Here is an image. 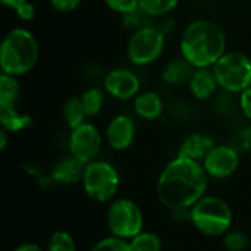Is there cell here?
<instances>
[{
    "label": "cell",
    "instance_id": "obj_1",
    "mask_svg": "<svg viewBox=\"0 0 251 251\" xmlns=\"http://www.w3.org/2000/svg\"><path fill=\"white\" fill-rule=\"evenodd\" d=\"M209 176L200 162L176 154L160 172L156 193L157 199L169 210L191 209L206 196Z\"/></svg>",
    "mask_w": 251,
    "mask_h": 251
},
{
    "label": "cell",
    "instance_id": "obj_2",
    "mask_svg": "<svg viewBox=\"0 0 251 251\" xmlns=\"http://www.w3.org/2000/svg\"><path fill=\"white\" fill-rule=\"evenodd\" d=\"M225 34L212 21L191 22L181 37L182 57L197 69L215 65L225 54Z\"/></svg>",
    "mask_w": 251,
    "mask_h": 251
},
{
    "label": "cell",
    "instance_id": "obj_3",
    "mask_svg": "<svg viewBox=\"0 0 251 251\" xmlns=\"http://www.w3.org/2000/svg\"><path fill=\"white\" fill-rule=\"evenodd\" d=\"M38 60V43L35 37L24 29L15 28L6 34L0 49V65L3 74L24 75L29 72Z\"/></svg>",
    "mask_w": 251,
    "mask_h": 251
},
{
    "label": "cell",
    "instance_id": "obj_4",
    "mask_svg": "<svg viewBox=\"0 0 251 251\" xmlns=\"http://www.w3.org/2000/svg\"><path fill=\"white\" fill-rule=\"evenodd\" d=\"M232 209L221 197L204 196L191 207V224L206 237H224L232 226Z\"/></svg>",
    "mask_w": 251,
    "mask_h": 251
},
{
    "label": "cell",
    "instance_id": "obj_5",
    "mask_svg": "<svg viewBox=\"0 0 251 251\" xmlns=\"http://www.w3.org/2000/svg\"><path fill=\"white\" fill-rule=\"evenodd\" d=\"M119 174L109 162L96 159L85 166L82 188L91 200L97 203L112 201L119 190Z\"/></svg>",
    "mask_w": 251,
    "mask_h": 251
},
{
    "label": "cell",
    "instance_id": "obj_6",
    "mask_svg": "<svg viewBox=\"0 0 251 251\" xmlns=\"http://www.w3.org/2000/svg\"><path fill=\"white\" fill-rule=\"evenodd\" d=\"M106 224L110 235L131 240L143 232L144 216L138 204L129 199L112 200L106 212Z\"/></svg>",
    "mask_w": 251,
    "mask_h": 251
},
{
    "label": "cell",
    "instance_id": "obj_7",
    "mask_svg": "<svg viewBox=\"0 0 251 251\" xmlns=\"http://www.w3.org/2000/svg\"><path fill=\"white\" fill-rule=\"evenodd\" d=\"M218 85L228 93H243L251 87V60L243 53H225L215 65Z\"/></svg>",
    "mask_w": 251,
    "mask_h": 251
},
{
    "label": "cell",
    "instance_id": "obj_8",
    "mask_svg": "<svg viewBox=\"0 0 251 251\" xmlns=\"http://www.w3.org/2000/svg\"><path fill=\"white\" fill-rule=\"evenodd\" d=\"M165 34L157 26L137 29L128 43V57L134 65L143 66L154 62L163 51Z\"/></svg>",
    "mask_w": 251,
    "mask_h": 251
},
{
    "label": "cell",
    "instance_id": "obj_9",
    "mask_svg": "<svg viewBox=\"0 0 251 251\" xmlns=\"http://www.w3.org/2000/svg\"><path fill=\"white\" fill-rule=\"evenodd\" d=\"M103 144V137L100 131L90 122L71 129L69 135V154L88 165L97 159Z\"/></svg>",
    "mask_w": 251,
    "mask_h": 251
},
{
    "label": "cell",
    "instance_id": "obj_10",
    "mask_svg": "<svg viewBox=\"0 0 251 251\" xmlns=\"http://www.w3.org/2000/svg\"><path fill=\"white\" fill-rule=\"evenodd\" d=\"M209 178L225 179L234 175L240 166V151L232 146H215L201 162Z\"/></svg>",
    "mask_w": 251,
    "mask_h": 251
},
{
    "label": "cell",
    "instance_id": "obj_11",
    "mask_svg": "<svg viewBox=\"0 0 251 251\" xmlns=\"http://www.w3.org/2000/svg\"><path fill=\"white\" fill-rule=\"evenodd\" d=\"M104 90L118 100H129L140 91V79L131 71L113 69L104 78Z\"/></svg>",
    "mask_w": 251,
    "mask_h": 251
},
{
    "label": "cell",
    "instance_id": "obj_12",
    "mask_svg": "<svg viewBox=\"0 0 251 251\" xmlns=\"http://www.w3.org/2000/svg\"><path fill=\"white\" fill-rule=\"evenodd\" d=\"M135 138V124L126 115L115 116L106 128V141L110 149L124 151L129 149Z\"/></svg>",
    "mask_w": 251,
    "mask_h": 251
},
{
    "label": "cell",
    "instance_id": "obj_13",
    "mask_svg": "<svg viewBox=\"0 0 251 251\" xmlns=\"http://www.w3.org/2000/svg\"><path fill=\"white\" fill-rule=\"evenodd\" d=\"M85 163L74 157L72 154L63 156L51 168V179L62 185H71L82 182L85 172Z\"/></svg>",
    "mask_w": 251,
    "mask_h": 251
},
{
    "label": "cell",
    "instance_id": "obj_14",
    "mask_svg": "<svg viewBox=\"0 0 251 251\" xmlns=\"http://www.w3.org/2000/svg\"><path fill=\"white\" fill-rule=\"evenodd\" d=\"M215 146L216 144L210 135L203 134V132H194V134H190L181 143L179 150H178V156L201 163Z\"/></svg>",
    "mask_w": 251,
    "mask_h": 251
},
{
    "label": "cell",
    "instance_id": "obj_15",
    "mask_svg": "<svg viewBox=\"0 0 251 251\" xmlns=\"http://www.w3.org/2000/svg\"><path fill=\"white\" fill-rule=\"evenodd\" d=\"M218 81L213 74V69L209 68H200L196 69L191 79H190V90L193 96L199 100H206L212 97V94L216 91Z\"/></svg>",
    "mask_w": 251,
    "mask_h": 251
},
{
    "label": "cell",
    "instance_id": "obj_16",
    "mask_svg": "<svg viewBox=\"0 0 251 251\" xmlns=\"http://www.w3.org/2000/svg\"><path fill=\"white\" fill-rule=\"evenodd\" d=\"M135 113L147 121H154L157 119L162 112H163V103L162 99L157 93L147 91L140 96H137L135 103H134Z\"/></svg>",
    "mask_w": 251,
    "mask_h": 251
},
{
    "label": "cell",
    "instance_id": "obj_17",
    "mask_svg": "<svg viewBox=\"0 0 251 251\" xmlns=\"http://www.w3.org/2000/svg\"><path fill=\"white\" fill-rule=\"evenodd\" d=\"M32 124V119L29 115L21 113L16 106L13 104H4L0 106V125L1 129L7 132H19L25 128H28Z\"/></svg>",
    "mask_w": 251,
    "mask_h": 251
},
{
    "label": "cell",
    "instance_id": "obj_18",
    "mask_svg": "<svg viewBox=\"0 0 251 251\" xmlns=\"http://www.w3.org/2000/svg\"><path fill=\"white\" fill-rule=\"evenodd\" d=\"M193 74H194V66L184 57H178L171 60L165 66L162 72V78L168 84H181L187 79H191Z\"/></svg>",
    "mask_w": 251,
    "mask_h": 251
},
{
    "label": "cell",
    "instance_id": "obj_19",
    "mask_svg": "<svg viewBox=\"0 0 251 251\" xmlns=\"http://www.w3.org/2000/svg\"><path fill=\"white\" fill-rule=\"evenodd\" d=\"M63 118L66 121V125L71 129H75L79 125L85 124V118H88V116L85 115V110L82 107L79 97H71L66 100V103L63 106Z\"/></svg>",
    "mask_w": 251,
    "mask_h": 251
},
{
    "label": "cell",
    "instance_id": "obj_20",
    "mask_svg": "<svg viewBox=\"0 0 251 251\" xmlns=\"http://www.w3.org/2000/svg\"><path fill=\"white\" fill-rule=\"evenodd\" d=\"M21 96V84L13 75L1 74L0 76V106L16 104Z\"/></svg>",
    "mask_w": 251,
    "mask_h": 251
},
{
    "label": "cell",
    "instance_id": "obj_21",
    "mask_svg": "<svg viewBox=\"0 0 251 251\" xmlns=\"http://www.w3.org/2000/svg\"><path fill=\"white\" fill-rule=\"evenodd\" d=\"M131 251H160L162 240L157 234L150 231H143L129 240Z\"/></svg>",
    "mask_w": 251,
    "mask_h": 251
},
{
    "label": "cell",
    "instance_id": "obj_22",
    "mask_svg": "<svg viewBox=\"0 0 251 251\" xmlns=\"http://www.w3.org/2000/svg\"><path fill=\"white\" fill-rule=\"evenodd\" d=\"M79 99H81L82 107L85 110V115L87 116H96L100 113V110L103 107L104 93L100 88L93 87V88H88Z\"/></svg>",
    "mask_w": 251,
    "mask_h": 251
},
{
    "label": "cell",
    "instance_id": "obj_23",
    "mask_svg": "<svg viewBox=\"0 0 251 251\" xmlns=\"http://www.w3.org/2000/svg\"><path fill=\"white\" fill-rule=\"evenodd\" d=\"M178 3H179V0H138L140 9L150 18L166 15Z\"/></svg>",
    "mask_w": 251,
    "mask_h": 251
},
{
    "label": "cell",
    "instance_id": "obj_24",
    "mask_svg": "<svg viewBox=\"0 0 251 251\" xmlns=\"http://www.w3.org/2000/svg\"><path fill=\"white\" fill-rule=\"evenodd\" d=\"M46 251H76V244L69 232L56 231L50 235Z\"/></svg>",
    "mask_w": 251,
    "mask_h": 251
},
{
    "label": "cell",
    "instance_id": "obj_25",
    "mask_svg": "<svg viewBox=\"0 0 251 251\" xmlns=\"http://www.w3.org/2000/svg\"><path fill=\"white\" fill-rule=\"evenodd\" d=\"M90 251H131V246L128 240L109 235V237L99 240Z\"/></svg>",
    "mask_w": 251,
    "mask_h": 251
},
{
    "label": "cell",
    "instance_id": "obj_26",
    "mask_svg": "<svg viewBox=\"0 0 251 251\" xmlns=\"http://www.w3.org/2000/svg\"><path fill=\"white\" fill-rule=\"evenodd\" d=\"M222 243H224V247L228 251H244L249 247L250 240H249L247 234H244L243 231L229 229L224 235Z\"/></svg>",
    "mask_w": 251,
    "mask_h": 251
},
{
    "label": "cell",
    "instance_id": "obj_27",
    "mask_svg": "<svg viewBox=\"0 0 251 251\" xmlns=\"http://www.w3.org/2000/svg\"><path fill=\"white\" fill-rule=\"evenodd\" d=\"M104 3L115 12H119L122 15L134 13L140 9L138 0H104Z\"/></svg>",
    "mask_w": 251,
    "mask_h": 251
},
{
    "label": "cell",
    "instance_id": "obj_28",
    "mask_svg": "<svg viewBox=\"0 0 251 251\" xmlns=\"http://www.w3.org/2000/svg\"><path fill=\"white\" fill-rule=\"evenodd\" d=\"M50 1H51V6H53L54 10L65 13V12L75 10L81 4L82 0H50Z\"/></svg>",
    "mask_w": 251,
    "mask_h": 251
},
{
    "label": "cell",
    "instance_id": "obj_29",
    "mask_svg": "<svg viewBox=\"0 0 251 251\" xmlns=\"http://www.w3.org/2000/svg\"><path fill=\"white\" fill-rule=\"evenodd\" d=\"M240 109L244 116L251 121V87L244 90L240 96Z\"/></svg>",
    "mask_w": 251,
    "mask_h": 251
},
{
    "label": "cell",
    "instance_id": "obj_30",
    "mask_svg": "<svg viewBox=\"0 0 251 251\" xmlns=\"http://www.w3.org/2000/svg\"><path fill=\"white\" fill-rule=\"evenodd\" d=\"M16 15L22 19V21H31L35 16V7L32 6V3L25 1L24 4H21L16 9Z\"/></svg>",
    "mask_w": 251,
    "mask_h": 251
},
{
    "label": "cell",
    "instance_id": "obj_31",
    "mask_svg": "<svg viewBox=\"0 0 251 251\" xmlns=\"http://www.w3.org/2000/svg\"><path fill=\"white\" fill-rule=\"evenodd\" d=\"M235 147L238 151L240 150H246V149H250L251 147V129H244L243 132H240L238 138H237V144L232 146Z\"/></svg>",
    "mask_w": 251,
    "mask_h": 251
},
{
    "label": "cell",
    "instance_id": "obj_32",
    "mask_svg": "<svg viewBox=\"0 0 251 251\" xmlns=\"http://www.w3.org/2000/svg\"><path fill=\"white\" fill-rule=\"evenodd\" d=\"M13 251H46V249H41L38 244H34V243H24V244H19Z\"/></svg>",
    "mask_w": 251,
    "mask_h": 251
},
{
    "label": "cell",
    "instance_id": "obj_33",
    "mask_svg": "<svg viewBox=\"0 0 251 251\" xmlns=\"http://www.w3.org/2000/svg\"><path fill=\"white\" fill-rule=\"evenodd\" d=\"M4 6H7V7H10V9H18L21 4H24L25 1H28V0H0Z\"/></svg>",
    "mask_w": 251,
    "mask_h": 251
},
{
    "label": "cell",
    "instance_id": "obj_34",
    "mask_svg": "<svg viewBox=\"0 0 251 251\" xmlns=\"http://www.w3.org/2000/svg\"><path fill=\"white\" fill-rule=\"evenodd\" d=\"M7 146V131L0 129V150H4Z\"/></svg>",
    "mask_w": 251,
    "mask_h": 251
}]
</instances>
